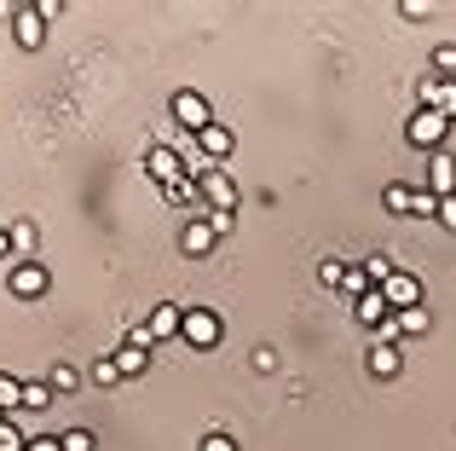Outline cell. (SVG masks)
<instances>
[{
	"mask_svg": "<svg viewBox=\"0 0 456 451\" xmlns=\"http://www.w3.org/2000/svg\"><path fill=\"white\" fill-rule=\"evenodd\" d=\"M220 336H225V324H220L214 307H185V324H179V341H185V348L214 353V348H220Z\"/></svg>",
	"mask_w": 456,
	"mask_h": 451,
	"instance_id": "1",
	"label": "cell"
},
{
	"mask_svg": "<svg viewBox=\"0 0 456 451\" xmlns=\"http://www.w3.org/2000/svg\"><path fill=\"white\" fill-rule=\"evenodd\" d=\"M445 134H451V122L439 111H411V122H404V139H411L416 151H428V157L445 151Z\"/></svg>",
	"mask_w": 456,
	"mask_h": 451,
	"instance_id": "2",
	"label": "cell"
},
{
	"mask_svg": "<svg viewBox=\"0 0 456 451\" xmlns=\"http://www.w3.org/2000/svg\"><path fill=\"white\" fill-rule=\"evenodd\" d=\"M167 111H174V122H179V127H191V134L214 127V111H208V99H202L197 87H179L174 99H167Z\"/></svg>",
	"mask_w": 456,
	"mask_h": 451,
	"instance_id": "3",
	"label": "cell"
},
{
	"mask_svg": "<svg viewBox=\"0 0 456 451\" xmlns=\"http://www.w3.org/2000/svg\"><path fill=\"white\" fill-rule=\"evenodd\" d=\"M6 290L18 295V301H41V295L53 290V272H46L41 260H18V266H12V278H6Z\"/></svg>",
	"mask_w": 456,
	"mask_h": 451,
	"instance_id": "4",
	"label": "cell"
},
{
	"mask_svg": "<svg viewBox=\"0 0 456 451\" xmlns=\"http://www.w3.org/2000/svg\"><path fill=\"white\" fill-rule=\"evenodd\" d=\"M197 185H202V209H208V215H232V209H237V185H232L225 168H208Z\"/></svg>",
	"mask_w": 456,
	"mask_h": 451,
	"instance_id": "5",
	"label": "cell"
},
{
	"mask_svg": "<svg viewBox=\"0 0 456 451\" xmlns=\"http://www.w3.org/2000/svg\"><path fill=\"white\" fill-rule=\"evenodd\" d=\"M381 301H387V313H411V307H422V278H416V272H393V278L381 283Z\"/></svg>",
	"mask_w": 456,
	"mask_h": 451,
	"instance_id": "6",
	"label": "cell"
},
{
	"mask_svg": "<svg viewBox=\"0 0 456 451\" xmlns=\"http://www.w3.org/2000/svg\"><path fill=\"white\" fill-rule=\"evenodd\" d=\"M145 174H151V180L167 192V185H179V180H185V157H179L174 145H151V151H145Z\"/></svg>",
	"mask_w": 456,
	"mask_h": 451,
	"instance_id": "7",
	"label": "cell"
},
{
	"mask_svg": "<svg viewBox=\"0 0 456 451\" xmlns=\"http://www.w3.org/2000/svg\"><path fill=\"white\" fill-rule=\"evenodd\" d=\"M232 151H237V134H232V127L214 122V127H202V134H197V157L208 162V168H225V157H232Z\"/></svg>",
	"mask_w": 456,
	"mask_h": 451,
	"instance_id": "8",
	"label": "cell"
},
{
	"mask_svg": "<svg viewBox=\"0 0 456 451\" xmlns=\"http://www.w3.org/2000/svg\"><path fill=\"white\" fill-rule=\"evenodd\" d=\"M12 41H18L23 53H35V46L46 41V12H35V6L12 12Z\"/></svg>",
	"mask_w": 456,
	"mask_h": 451,
	"instance_id": "9",
	"label": "cell"
},
{
	"mask_svg": "<svg viewBox=\"0 0 456 451\" xmlns=\"http://www.w3.org/2000/svg\"><path fill=\"white\" fill-rule=\"evenodd\" d=\"M179 324H185V307H179V301H156V307H151V318H145L151 341H174V336H179Z\"/></svg>",
	"mask_w": 456,
	"mask_h": 451,
	"instance_id": "10",
	"label": "cell"
},
{
	"mask_svg": "<svg viewBox=\"0 0 456 451\" xmlns=\"http://www.w3.org/2000/svg\"><path fill=\"white\" fill-rule=\"evenodd\" d=\"M428 192H434L439 203L456 197V157L451 151H434V157H428Z\"/></svg>",
	"mask_w": 456,
	"mask_h": 451,
	"instance_id": "11",
	"label": "cell"
},
{
	"mask_svg": "<svg viewBox=\"0 0 456 451\" xmlns=\"http://www.w3.org/2000/svg\"><path fill=\"white\" fill-rule=\"evenodd\" d=\"M399 371H404V341H376V348H370V376L393 382Z\"/></svg>",
	"mask_w": 456,
	"mask_h": 451,
	"instance_id": "12",
	"label": "cell"
},
{
	"mask_svg": "<svg viewBox=\"0 0 456 451\" xmlns=\"http://www.w3.org/2000/svg\"><path fill=\"white\" fill-rule=\"evenodd\" d=\"M214 243H220V237H214V226H208V215H197L185 226V232H179V249H185L191 260H202V255H214Z\"/></svg>",
	"mask_w": 456,
	"mask_h": 451,
	"instance_id": "13",
	"label": "cell"
},
{
	"mask_svg": "<svg viewBox=\"0 0 456 451\" xmlns=\"http://www.w3.org/2000/svg\"><path fill=\"white\" fill-rule=\"evenodd\" d=\"M353 318H358L364 330H387V324H393V313H387V301H381V290L358 295V301H353Z\"/></svg>",
	"mask_w": 456,
	"mask_h": 451,
	"instance_id": "14",
	"label": "cell"
},
{
	"mask_svg": "<svg viewBox=\"0 0 456 451\" xmlns=\"http://www.w3.org/2000/svg\"><path fill=\"white\" fill-rule=\"evenodd\" d=\"M110 359H116V371H122V382H134V376H145L151 353H145V348H127V341H122V348H116Z\"/></svg>",
	"mask_w": 456,
	"mask_h": 451,
	"instance_id": "15",
	"label": "cell"
},
{
	"mask_svg": "<svg viewBox=\"0 0 456 451\" xmlns=\"http://www.w3.org/2000/svg\"><path fill=\"white\" fill-rule=\"evenodd\" d=\"M167 203H179V209H197V215H208V209H202V185L197 180H191V174H185V180H179V185H167Z\"/></svg>",
	"mask_w": 456,
	"mask_h": 451,
	"instance_id": "16",
	"label": "cell"
},
{
	"mask_svg": "<svg viewBox=\"0 0 456 451\" xmlns=\"http://www.w3.org/2000/svg\"><path fill=\"white\" fill-rule=\"evenodd\" d=\"M53 406V382H23V406L18 411H46Z\"/></svg>",
	"mask_w": 456,
	"mask_h": 451,
	"instance_id": "17",
	"label": "cell"
},
{
	"mask_svg": "<svg viewBox=\"0 0 456 451\" xmlns=\"http://www.w3.org/2000/svg\"><path fill=\"white\" fill-rule=\"evenodd\" d=\"M381 209H387V215H411V185L393 180L387 192H381Z\"/></svg>",
	"mask_w": 456,
	"mask_h": 451,
	"instance_id": "18",
	"label": "cell"
},
{
	"mask_svg": "<svg viewBox=\"0 0 456 451\" xmlns=\"http://www.w3.org/2000/svg\"><path fill=\"white\" fill-rule=\"evenodd\" d=\"M58 446H64V451H99V434H93V429H64Z\"/></svg>",
	"mask_w": 456,
	"mask_h": 451,
	"instance_id": "19",
	"label": "cell"
},
{
	"mask_svg": "<svg viewBox=\"0 0 456 451\" xmlns=\"http://www.w3.org/2000/svg\"><path fill=\"white\" fill-rule=\"evenodd\" d=\"M46 382H53V394H76V388H81V371H76V365H53V376H46Z\"/></svg>",
	"mask_w": 456,
	"mask_h": 451,
	"instance_id": "20",
	"label": "cell"
},
{
	"mask_svg": "<svg viewBox=\"0 0 456 451\" xmlns=\"http://www.w3.org/2000/svg\"><path fill=\"white\" fill-rule=\"evenodd\" d=\"M411 215H422V220H434V215H439V197L428 192V185H411Z\"/></svg>",
	"mask_w": 456,
	"mask_h": 451,
	"instance_id": "21",
	"label": "cell"
},
{
	"mask_svg": "<svg viewBox=\"0 0 456 451\" xmlns=\"http://www.w3.org/2000/svg\"><path fill=\"white\" fill-rule=\"evenodd\" d=\"M6 232H12V255L29 260V249H35V226H29V220H18V226H6Z\"/></svg>",
	"mask_w": 456,
	"mask_h": 451,
	"instance_id": "22",
	"label": "cell"
},
{
	"mask_svg": "<svg viewBox=\"0 0 456 451\" xmlns=\"http://www.w3.org/2000/svg\"><path fill=\"white\" fill-rule=\"evenodd\" d=\"M364 278H370V290H381V283L393 278V260H387V255H370V260H364Z\"/></svg>",
	"mask_w": 456,
	"mask_h": 451,
	"instance_id": "23",
	"label": "cell"
},
{
	"mask_svg": "<svg viewBox=\"0 0 456 451\" xmlns=\"http://www.w3.org/2000/svg\"><path fill=\"white\" fill-rule=\"evenodd\" d=\"M23 446H29V434H23L12 417H0V451H23Z\"/></svg>",
	"mask_w": 456,
	"mask_h": 451,
	"instance_id": "24",
	"label": "cell"
},
{
	"mask_svg": "<svg viewBox=\"0 0 456 451\" xmlns=\"http://www.w3.org/2000/svg\"><path fill=\"white\" fill-rule=\"evenodd\" d=\"M434 76L456 81V46H434Z\"/></svg>",
	"mask_w": 456,
	"mask_h": 451,
	"instance_id": "25",
	"label": "cell"
},
{
	"mask_svg": "<svg viewBox=\"0 0 456 451\" xmlns=\"http://www.w3.org/2000/svg\"><path fill=\"white\" fill-rule=\"evenodd\" d=\"M341 290H346V295H353V301H358V295H370V278H364V266H346V278H341Z\"/></svg>",
	"mask_w": 456,
	"mask_h": 451,
	"instance_id": "26",
	"label": "cell"
},
{
	"mask_svg": "<svg viewBox=\"0 0 456 451\" xmlns=\"http://www.w3.org/2000/svg\"><path fill=\"white\" fill-rule=\"evenodd\" d=\"M93 382H99V388H116V382H122V371H116V359H99V365H93Z\"/></svg>",
	"mask_w": 456,
	"mask_h": 451,
	"instance_id": "27",
	"label": "cell"
},
{
	"mask_svg": "<svg viewBox=\"0 0 456 451\" xmlns=\"http://www.w3.org/2000/svg\"><path fill=\"white\" fill-rule=\"evenodd\" d=\"M318 278H323V283H330V290H341V278H346V266H341V260H323V266H318Z\"/></svg>",
	"mask_w": 456,
	"mask_h": 451,
	"instance_id": "28",
	"label": "cell"
},
{
	"mask_svg": "<svg viewBox=\"0 0 456 451\" xmlns=\"http://www.w3.org/2000/svg\"><path fill=\"white\" fill-rule=\"evenodd\" d=\"M202 451H243L232 434H202Z\"/></svg>",
	"mask_w": 456,
	"mask_h": 451,
	"instance_id": "29",
	"label": "cell"
},
{
	"mask_svg": "<svg viewBox=\"0 0 456 451\" xmlns=\"http://www.w3.org/2000/svg\"><path fill=\"white\" fill-rule=\"evenodd\" d=\"M439 226H445V232H456V197H445V203H439V215H434Z\"/></svg>",
	"mask_w": 456,
	"mask_h": 451,
	"instance_id": "30",
	"label": "cell"
},
{
	"mask_svg": "<svg viewBox=\"0 0 456 451\" xmlns=\"http://www.w3.org/2000/svg\"><path fill=\"white\" fill-rule=\"evenodd\" d=\"M428 12H434V6H428V0H416V6H411V0H404V6H399V18H411V23H422V18H428Z\"/></svg>",
	"mask_w": 456,
	"mask_h": 451,
	"instance_id": "31",
	"label": "cell"
},
{
	"mask_svg": "<svg viewBox=\"0 0 456 451\" xmlns=\"http://www.w3.org/2000/svg\"><path fill=\"white\" fill-rule=\"evenodd\" d=\"M127 348H145V353H151V348H156L151 330H145V324H134V330H127Z\"/></svg>",
	"mask_w": 456,
	"mask_h": 451,
	"instance_id": "32",
	"label": "cell"
},
{
	"mask_svg": "<svg viewBox=\"0 0 456 451\" xmlns=\"http://www.w3.org/2000/svg\"><path fill=\"white\" fill-rule=\"evenodd\" d=\"M208 226H214V237H232V226H237V215H208Z\"/></svg>",
	"mask_w": 456,
	"mask_h": 451,
	"instance_id": "33",
	"label": "cell"
},
{
	"mask_svg": "<svg viewBox=\"0 0 456 451\" xmlns=\"http://www.w3.org/2000/svg\"><path fill=\"white\" fill-rule=\"evenodd\" d=\"M255 371H278V353H272V348H255Z\"/></svg>",
	"mask_w": 456,
	"mask_h": 451,
	"instance_id": "34",
	"label": "cell"
},
{
	"mask_svg": "<svg viewBox=\"0 0 456 451\" xmlns=\"http://www.w3.org/2000/svg\"><path fill=\"white\" fill-rule=\"evenodd\" d=\"M23 451H64V446H58V434H41V440H29Z\"/></svg>",
	"mask_w": 456,
	"mask_h": 451,
	"instance_id": "35",
	"label": "cell"
},
{
	"mask_svg": "<svg viewBox=\"0 0 456 451\" xmlns=\"http://www.w3.org/2000/svg\"><path fill=\"white\" fill-rule=\"evenodd\" d=\"M12 255V232H6V226H0V260H6Z\"/></svg>",
	"mask_w": 456,
	"mask_h": 451,
	"instance_id": "36",
	"label": "cell"
}]
</instances>
